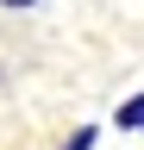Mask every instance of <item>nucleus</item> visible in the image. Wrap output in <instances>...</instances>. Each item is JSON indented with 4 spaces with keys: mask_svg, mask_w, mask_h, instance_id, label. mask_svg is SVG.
<instances>
[{
    "mask_svg": "<svg viewBox=\"0 0 144 150\" xmlns=\"http://www.w3.org/2000/svg\"><path fill=\"white\" fill-rule=\"evenodd\" d=\"M119 125H132V131H144V94H138L132 106H119Z\"/></svg>",
    "mask_w": 144,
    "mask_h": 150,
    "instance_id": "f257e3e1",
    "label": "nucleus"
},
{
    "mask_svg": "<svg viewBox=\"0 0 144 150\" xmlns=\"http://www.w3.org/2000/svg\"><path fill=\"white\" fill-rule=\"evenodd\" d=\"M88 144H94V131H75V144H69V150H88Z\"/></svg>",
    "mask_w": 144,
    "mask_h": 150,
    "instance_id": "f03ea898",
    "label": "nucleus"
},
{
    "mask_svg": "<svg viewBox=\"0 0 144 150\" xmlns=\"http://www.w3.org/2000/svg\"><path fill=\"white\" fill-rule=\"evenodd\" d=\"M0 6H31V0H0Z\"/></svg>",
    "mask_w": 144,
    "mask_h": 150,
    "instance_id": "7ed1b4c3",
    "label": "nucleus"
}]
</instances>
